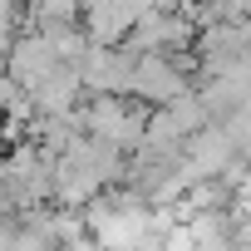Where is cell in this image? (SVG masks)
<instances>
[{"label": "cell", "mask_w": 251, "mask_h": 251, "mask_svg": "<svg viewBox=\"0 0 251 251\" xmlns=\"http://www.w3.org/2000/svg\"><path fill=\"white\" fill-rule=\"evenodd\" d=\"M0 138H5V123H0Z\"/></svg>", "instance_id": "cell-1"}]
</instances>
